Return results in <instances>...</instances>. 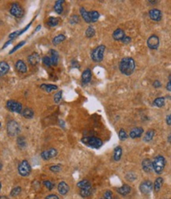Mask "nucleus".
<instances>
[{
    "label": "nucleus",
    "mask_w": 171,
    "mask_h": 199,
    "mask_svg": "<svg viewBox=\"0 0 171 199\" xmlns=\"http://www.w3.org/2000/svg\"><path fill=\"white\" fill-rule=\"evenodd\" d=\"M120 72L124 75H131L135 69V62L132 57H124L119 63Z\"/></svg>",
    "instance_id": "f257e3e1"
},
{
    "label": "nucleus",
    "mask_w": 171,
    "mask_h": 199,
    "mask_svg": "<svg viewBox=\"0 0 171 199\" xmlns=\"http://www.w3.org/2000/svg\"><path fill=\"white\" fill-rule=\"evenodd\" d=\"M81 141H82L83 144H84L87 147H90L91 149H98L103 144V142H102V140L95 137H83L81 140Z\"/></svg>",
    "instance_id": "f03ea898"
},
{
    "label": "nucleus",
    "mask_w": 171,
    "mask_h": 199,
    "mask_svg": "<svg viewBox=\"0 0 171 199\" xmlns=\"http://www.w3.org/2000/svg\"><path fill=\"white\" fill-rule=\"evenodd\" d=\"M166 159L161 155L155 156L152 161V166H153V170L158 174L160 175L163 171L165 166H166Z\"/></svg>",
    "instance_id": "7ed1b4c3"
},
{
    "label": "nucleus",
    "mask_w": 171,
    "mask_h": 199,
    "mask_svg": "<svg viewBox=\"0 0 171 199\" xmlns=\"http://www.w3.org/2000/svg\"><path fill=\"white\" fill-rule=\"evenodd\" d=\"M104 50H105V46L103 45L96 47L90 54V56H91L93 61L97 63L102 62L103 60V58H104Z\"/></svg>",
    "instance_id": "20e7f679"
},
{
    "label": "nucleus",
    "mask_w": 171,
    "mask_h": 199,
    "mask_svg": "<svg viewBox=\"0 0 171 199\" xmlns=\"http://www.w3.org/2000/svg\"><path fill=\"white\" fill-rule=\"evenodd\" d=\"M7 133L10 137H15L18 136L20 132V125L16 121H10L9 122L7 123Z\"/></svg>",
    "instance_id": "39448f33"
},
{
    "label": "nucleus",
    "mask_w": 171,
    "mask_h": 199,
    "mask_svg": "<svg viewBox=\"0 0 171 199\" xmlns=\"http://www.w3.org/2000/svg\"><path fill=\"white\" fill-rule=\"evenodd\" d=\"M18 170L19 175L23 176V177H27V176L30 175L32 168H31L30 164L28 163V161L26 160V159H24V160H22L21 163H19Z\"/></svg>",
    "instance_id": "423d86ee"
},
{
    "label": "nucleus",
    "mask_w": 171,
    "mask_h": 199,
    "mask_svg": "<svg viewBox=\"0 0 171 199\" xmlns=\"http://www.w3.org/2000/svg\"><path fill=\"white\" fill-rule=\"evenodd\" d=\"M7 108L10 112L20 113L22 111V105L18 102L14 100H9L7 102Z\"/></svg>",
    "instance_id": "0eeeda50"
},
{
    "label": "nucleus",
    "mask_w": 171,
    "mask_h": 199,
    "mask_svg": "<svg viewBox=\"0 0 171 199\" xmlns=\"http://www.w3.org/2000/svg\"><path fill=\"white\" fill-rule=\"evenodd\" d=\"M10 13L15 18H21L24 15V10L21 6L18 3H14L11 5Z\"/></svg>",
    "instance_id": "6e6552de"
},
{
    "label": "nucleus",
    "mask_w": 171,
    "mask_h": 199,
    "mask_svg": "<svg viewBox=\"0 0 171 199\" xmlns=\"http://www.w3.org/2000/svg\"><path fill=\"white\" fill-rule=\"evenodd\" d=\"M153 189V183L151 180H144L140 185V190L142 194H148Z\"/></svg>",
    "instance_id": "1a4fd4ad"
},
{
    "label": "nucleus",
    "mask_w": 171,
    "mask_h": 199,
    "mask_svg": "<svg viewBox=\"0 0 171 199\" xmlns=\"http://www.w3.org/2000/svg\"><path fill=\"white\" fill-rule=\"evenodd\" d=\"M147 46L151 49H157L159 46V38L156 35H151L147 41Z\"/></svg>",
    "instance_id": "9d476101"
},
{
    "label": "nucleus",
    "mask_w": 171,
    "mask_h": 199,
    "mask_svg": "<svg viewBox=\"0 0 171 199\" xmlns=\"http://www.w3.org/2000/svg\"><path fill=\"white\" fill-rule=\"evenodd\" d=\"M58 154V151L56 149L54 148H51L48 150H46V151H44L41 153V158L45 160H48L50 159L54 158L57 156Z\"/></svg>",
    "instance_id": "9b49d317"
},
{
    "label": "nucleus",
    "mask_w": 171,
    "mask_h": 199,
    "mask_svg": "<svg viewBox=\"0 0 171 199\" xmlns=\"http://www.w3.org/2000/svg\"><path fill=\"white\" fill-rule=\"evenodd\" d=\"M149 17L154 22H159L162 19V15L161 10L154 8V9H151L149 11Z\"/></svg>",
    "instance_id": "f8f14e48"
},
{
    "label": "nucleus",
    "mask_w": 171,
    "mask_h": 199,
    "mask_svg": "<svg viewBox=\"0 0 171 199\" xmlns=\"http://www.w3.org/2000/svg\"><path fill=\"white\" fill-rule=\"evenodd\" d=\"M92 78V72L90 69L87 68L83 71V74H82V83L83 85H86L90 82Z\"/></svg>",
    "instance_id": "ddd939ff"
},
{
    "label": "nucleus",
    "mask_w": 171,
    "mask_h": 199,
    "mask_svg": "<svg viewBox=\"0 0 171 199\" xmlns=\"http://www.w3.org/2000/svg\"><path fill=\"white\" fill-rule=\"evenodd\" d=\"M142 168L143 171L146 173H151L153 170V166H152V161L148 158L144 159L142 161Z\"/></svg>",
    "instance_id": "4468645a"
},
{
    "label": "nucleus",
    "mask_w": 171,
    "mask_h": 199,
    "mask_svg": "<svg viewBox=\"0 0 171 199\" xmlns=\"http://www.w3.org/2000/svg\"><path fill=\"white\" fill-rule=\"evenodd\" d=\"M142 133H143V129L142 128L135 127L131 130L129 136L132 139H136V138H139V137H141Z\"/></svg>",
    "instance_id": "2eb2a0df"
},
{
    "label": "nucleus",
    "mask_w": 171,
    "mask_h": 199,
    "mask_svg": "<svg viewBox=\"0 0 171 199\" xmlns=\"http://www.w3.org/2000/svg\"><path fill=\"white\" fill-rule=\"evenodd\" d=\"M125 37V34H124V31L122 29H116L115 31L113 33V38L115 40V41H122L123 38Z\"/></svg>",
    "instance_id": "dca6fc26"
},
{
    "label": "nucleus",
    "mask_w": 171,
    "mask_h": 199,
    "mask_svg": "<svg viewBox=\"0 0 171 199\" xmlns=\"http://www.w3.org/2000/svg\"><path fill=\"white\" fill-rule=\"evenodd\" d=\"M40 56L37 53H33L31 55H29L28 56V63L30 64L31 65L33 66H35L40 62Z\"/></svg>",
    "instance_id": "f3484780"
},
{
    "label": "nucleus",
    "mask_w": 171,
    "mask_h": 199,
    "mask_svg": "<svg viewBox=\"0 0 171 199\" xmlns=\"http://www.w3.org/2000/svg\"><path fill=\"white\" fill-rule=\"evenodd\" d=\"M131 190H132V188H131L130 186H128L127 184L123 185L122 187H119L116 189V192L118 193L119 194H121L122 196H126L128 194H130Z\"/></svg>",
    "instance_id": "a211bd4d"
},
{
    "label": "nucleus",
    "mask_w": 171,
    "mask_h": 199,
    "mask_svg": "<svg viewBox=\"0 0 171 199\" xmlns=\"http://www.w3.org/2000/svg\"><path fill=\"white\" fill-rule=\"evenodd\" d=\"M58 191L61 195H66L69 191V186L65 182H60L58 184Z\"/></svg>",
    "instance_id": "6ab92c4d"
},
{
    "label": "nucleus",
    "mask_w": 171,
    "mask_h": 199,
    "mask_svg": "<svg viewBox=\"0 0 171 199\" xmlns=\"http://www.w3.org/2000/svg\"><path fill=\"white\" fill-rule=\"evenodd\" d=\"M15 68H16L18 72H21V73H26V72H27V66L25 64V62L22 61L21 60H18L15 63Z\"/></svg>",
    "instance_id": "aec40b11"
},
{
    "label": "nucleus",
    "mask_w": 171,
    "mask_h": 199,
    "mask_svg": "<svg viewBox=\"0 0 171 199\" xmlns=\"http://www.w3.org/2000/svg\"><path fill=\"white\" fill-rule=\"evenodd\" d=\"M10 71V65L6 61L0 62V77L3 76Z\"/></svg>",
    "instance_id": "412c9836"
},
{
    "label": "nucleus",
    "mask_w": 171,
    "mask_h": 199,
    "mask_svg": "<svg viewBox=\"0 0 171 199\" xmlns=\"http://www.w3.org/2000/svg\"><path fill=\"white\" fill-rule=\"evenodd\" d=\"M40 88L45 91L47 93H51L52 91H56L58 89V86L54 84H41Z\"/></svg>",
    "instance_id": "4be33fe9"
},
{
    "label": "nucleus",
    "mask_w": 171,
    "mask_h": 199,
    "mask_svg": "<svg viewBox=\"0 0 171 199\" xmlns=\"http://www.w3.org/2000/svg\"><path fill=\"white\" fill-rule=\"evenodd\" d=\"M162 184H163V179L162 177L157 178L154 182V186H153L154 187V191L158 193L161 189L162 187Z\"/></svg>",
    "instance_id": "5701e85b"
},
{
    "label": "nucleus",
    "mask_w": 171,
    "mask_h": 199,
    "mask_svg": "<svg viewBox=\"0 0 171 199\" xmlns=\"http://www.w3.org/2000/svg\"><path fill=\"white\" fill-rule=\"evenodd\" d=\"M77 187L78 188H80L81 189H91V184L90 182L86 179L82 180L79 182L77 183Z\"/></svg>",
    "instance_id": "b1692460"
},
{
    "label": "nucleus",
    "mask_w": 171,
    "mask_h": 199,
    "mask_svg": "<svg viewBox=\"0 0 171 199\" xmlns=\"http://www.w3.org/2000/svg\"><path fill=\"white\" fill-rule=\"evenodd\" d=\"M121 156H122V148L121 146H117L114 149V152H113V159L114 160L118 162L120 161V159H121Z\"/></svg>",
    "instance_id": "393cba45"
},
{
    "label": "nucleus",
    "mask_w": 171,
    "mask_h": 199,
    "mask_svg": "<svg viewBox=\"0 0 171 199\" xmlns=\"http://www.w3.org/2000/svg\"><path fill=\"white\" fill-rule=\"evenodd\" d=\"M64 3V0H58V1H56V3H55L54 6V9L55 11L58 14V15H61L62 12H63V3Z\"/></svg>",
    "instance_id": "a878e982"
},
{
    "label": "nucleus",
    "mask_w": 171,
    "mask_h": 199,
    "mask_svg": "<svg viewBox=\"0 0 171 199\" xmlns=\"http://www.w3.org/2000/svg\"><path fill=\"white\" fill-rule=\"evenodd\" d=\"M89 16H90V19L91 23H94L97 22V20L99 19L100 14L96 10H91L89 12Z\"/></svg>",
    "instance_id": "bb28decb"
},
{
    "label": "nucleus",
    "mask_w": 171,
    "mask_h": 199,
    "mask_svg": "<svg viewBox=\"0 0 171 199\" xmlns=\"http://www.w3.org/2000/svg\"><path fill=\"white\" fill-rule=\"evenodd\" d=\"M51 52V60H52V65L53 66H56L58 64V60H59V54L57 53L56 51L54 50V49H52V50L50 51Z\"/></svg>",
    "instance_id": "cd10ccee"
},
{
    "label": "nucleus",
    "mask_w": 171,
    "mask_h": 199,
    "mask_svg": "<svg viewBox=\"0 0 171 199\" xmlns=\"http://www.w3.org/2000/svg\"><path fill=\"white\" fill-rule=\"evenodd\" d=\"M65 39H66V37L64 36V34H59L52 39V44L54 45H58L60 43H62L63 41H65Z\"/></svg>",
    "instance_id": "c85d7f7f"
},
{
    "label": "nucleus",
    "mask_w": 171,
    "mask_h": 199,
    "mask_svg": "<svg viewBox=\"0 0 171 199\" xmlns=\"http://www.w3.org/2000/svg\"><path fill=\"white\" fill-rule=\"evenodd\" d=\"M79 11H80L81 16H82V18H83V19H84V21H85L86 23H91L90 19V16H89V12L86 10L85 8L81 7Z\"/></svg>",
    "instance_id": "c756f323"
},
{
    "label": "nucleus",
    "mask_w": 171,
    "mask_h": 199,
    "mask_svg": "<svg viewBox=\"0 0 171 199\" xmlns=\"http://www.w3.org/2000/svg\"><path fill=\"white\" fill-rule=\"evenodd\" d=\"M153 105L157 107H162L165 105V98L164 97H159L155 98L153 102Z\"/></svg>",
    "instance_id": "7c9ffc66"
},
{
    "label": "nucleus",
    "mask_w": 171,
    "mask_h": 199,
    "mask_svg": "<svg viewBox=\"0 0 171 199\" xmlns=\"http://www.w3.org/2000/svg\"><path fill=\"white\" fill-rule=\"evenodd\" d=\"M154 129H150L148 130L146 133V135L143 137V141L144 142H150L151 141L152 139L154 138Z\"/></svg>",
    "instance_id": "2f4dec72"
},
{
    "label": "nucleus",
    "mask_w": 171,
    "mask_h": 199,
    "mask_svg": "<svg viewBox=\"0 0 171 199\" xmlns=\"http://www.w3.org/2000/svg\"><path fill=\"white\" fill-rule=\"evenodd\" d=\"M22 114H23V117L25 118H27V119H30L33 117L34 115V112L32 109L30 108H26L24 109V110L22 111Z\"/></svg>",
    "instance_id": "473e14b6"
},
{
    "label": "nucleus",
    "mask_w": 171,
    "mask_h": 199,
    "mask_svg": "<svg viewBox=\"0 0 171 199\" xmlns=\"http://www.w3.org/2000/svg\"><path fill=\"white\" fill-rule=\"evenodd\" d=\"M59 18L54 17H50L48 20V25L50 27H55L57 25L59 24Z\"/></svg>",
    "instance_id": "72a5a7b5"
},
{
    "label": "nucleus",
    "mask_w": 171,
    "mask_h": 199,
    "mask_svg": "<svg viewBox=\"0 0 171 199\" xmlns=\"http://www.w3.org/2000/svg\"><path fill=\"white\" fill-rule=\"evenodd\" d=\"M86 37L88 38H91L95 35V29L93 26H89L86 30Z\"/></svg>",
    "instance_id": "f704fd0d"
},
{
    "label": "nucleus",
    "mask_w": 171,
    "mask_h": 199,
    "mask_svg": "<svg viewBox=\"0 0 171 199\" xmlns=\"http://www.w3.org/2000/svg\"><path fill=\"white\" fill-rule=\"evenodd\" d=\"M125 179L128 180V181H129V182H133V181H135V180H136V179H137V175H135V173L129 172L125 175Z\"/></svg>",
    "instance_id": "c9c22d12"
},
{
    "label": "nucleus",
    "mask_w": 171,
    "mask_h": 199,
    "mask_svg": "<svg viewBox=\"0 0 171 199\" xmlns=\"http://www.w3.org/2000/svg\"><path fill=\"white\" fill-rule=\"evenodd\" d=\"M21 192V188L20 187H16L13 188L10 191V195L12 197H16L18 196L20 193Z\"/></svg>",
    "instance_id": "e433bc0d"
},
{
    "label": "nucleus",
    "mask_w": 171,
    "mask_h": 199,
    "mask_svg": "<svg viewBox=\"0 0 171 199\" xmlns=\"http://www.w3.org/2000/svg\"><path fill=\"white\" fill-rule=\"evenodd\" d=\"M25 44H26V41H21V42H19V43L16 46H14V48H12L11 50L10 51L9 54H12V53H14V52H16L18 49H19V48H21V47H22Z\"/></svg>",
    "instance_id": "4c0bfd02"
},
{
    "label": "nucleus",
    "mask_w": 171,
    "mask_h": 199,
    "mask_svg": "<svg viewBox=\"0 0 171 199\" xmlns=\"http://www.w3.org/2000/svg\"><path fill=\"white\" fill-rule=\"evenodd\" d=\"M118 136L120 140H126L128 138V134H127V132L124 131V129H121L119 131Z\"/></svg>",
    "instance_id": "58836bf2"
},
{
    "label": "nucleus",
    "mask_w": 171,
    "mask_h": 199,
    "mask_svg": "<svg viewBox=\"0 0 171 199\" xmlns=\"http://www.w3.org/2000/svg\"><path fill=\"white\" fill-rule=\"evenodd\" d=\"M62 94H63V91H59L58 92L55 94L54 95V102L56 103H59L62 98Z\"/></svg>",
    "instance_id": "ea45409f"
},
{
    "label": "nucleus",
    "mask_w": 171,
    "mask_h": 199,
    "mask_svg": "<svg viewBox=\"0 0 171 199\" xmlns=\"http://www.w3.org/2000/svg\"><path fill=\"white\" fill-rule=\"evenodd\" d=\"M43 184L45 185V187H46L48 189H49V190H52V189L54 188V185H53V183H52L51 181H49V180L44 181V182H43Z\"/></svg>",
    "instance_id": "a19ab883"
},
{
    "label": "nucleus",
    "mask_w": 171,
    "mask_h": 199,
    "mask_svg": "<svg viewBox=\"0 0 171 199\" xmlns=\"http://www.w3.org/2000/svg\"><path fill=\"white\" fill-rule=\"evenodd\" d=\"M17 144H18V145L20 148H23V147L26 146V141H25L24 137H18V140H17Z\"/></svg>",
    "instance_id": "79ce46f5"
},
{
    "label": "nucleus",
    "mask_w": 171,
    "mask_h": 199,
    "mask_svg": "<svg viewBox=\"0 0 171 199\" xmlns=\"http://www.w3.org/2000/svg\"><path fill=\"white\" fill-rule=\"evenodd\" d=\"M91 194V190L90 189H81L80 190V195L83 198H86V197H89Z\"/></svg>",
    "instance_id": "37998d69"
},
{
    "label": "nucleus",
    "mask_w": 171,
    "mask_h": 199,
    "mask_svg": "<svg viewBox=\"0 0 171 199\" xmlns=\"http://www.w3.org/2000/svg\"><path fill=\"white\" fill-rule=\"evenodd\" d=\"M43 60V64L48 67H50L51 65H52V60H51V58L49 56H45V57H43L42 59Z\"/></svg>",
    "instance_id": "c03bdc74"
},
{
    "label": "nucleus",
    "mask_w": 171,
    "mask_h": 199,
    "mask_svg": "<svg viewBox=\"0 0 171 199\" xmlns=\"http://www.w3.org/2000/svg\"><path fill=\"white\" fill-rule=\"evenodd\" d=\"M78 22H79V18H78V15H72L70 18V23L71 24H76V23H78Z\"/></svg>",
    "instance_id": "a18cd8bd"
},
{
    "label": "nucleus",
    "mask_w": 171,
    "mask_h": 199,
    "mask_svg": "<svg viewBox=\"0 0 171 199\" xmlns=\"http://www.w3.org/2000/svg\"><path fill=\"white\" fill-rule=\"evenodd\" d=\"M50 170H52V172H59V171H60L61 170V167L59 165H54V166H51L50 167Z\"/></svg>",
    "instance_id": "49530a36"
},
{
    "label": "nucleus",
    "mask_w": 171,
    "mask_h": 199,
    "mask_svg": "<svg viewBox=\"0 0 171 199\" xmlns=\"http://www.w3.org/2000/svg\"><path fill=\"white\" fill-rule=\"evenodd\" d=\"M20 31H21V30H18V31H15V32L11 33V34L9 35L10 40H13V39L17 37L18 36H20Z\"/></svg>",
    "instance_id": "de8ad7c7"
},
{
    "label": "nucleus",
    "mask_w": 171,
    "mask_h": 199,
    "mask_svg": "<svg viewBox=\"0 0 171 199\" xmlns=\"http://www.w3.org/2000/svg\"><path fill=\"white\" fill-rule=\"evenodd\" d=\"M104 199H113V193L111 190H106L104 194Z\"/></svg>",
    "instance_id": "09e8293b"
},
{
    "label": "nucleus",
    "mask_w": 171,
    "mask_h": 199,
    "mask_svg": "<svg viewBox=\"0 0 171 199\" xmlns=\"http://www.w3.org/2000/svg\"><path fill=\"white\" fill-rule=\"evenodd\" d=\"M121 41H122L124 44H125V45H128V44H129L131 41H132V38H131L130 37L125 36L124 37L123 40H122Z\"/></svg>",
    "instance_id": "8fccbe9b"
},
{
    "label": "nucleus",
    "mask_w": 171,
    "mask_h": 199,
    "mask_svg": "<svg viewBox=\"0 0 171 199\" xmlns=\"http://www.w3.org/2000/svg\"><path fill=\"white\" fill-rule=\"evenodd\" d=\"M166 90L169 91H171V73L170 75V76H169V81L166 84Z\"/></svg>",
    "instance_id": "3c124183"
},
{
    "label": "nucleus",
    "mask_w": 171,
    "mask_h": 199,
    "mask_svg": "<svg viewBox=\"0 0 171 199\" xmlns=\"http://www.w3.org/2000/svg\"><path fill=\"white\" fill-rule=\"evenodd\" d=\"M45 199H59V197L56 194H49L48 196L45 197Z\"/></svg>",
    "instance_id": "603ef678"
},
{
    "label": "nucleus",
    "mask_w": 171,
    "mask_h": 199,
    "mask_svg": "<svg viewBox=\"0 0 171 199\" xmlns=\"http://www.w3.org/2000/svg\"><path fill=\"white\" fill-rule=\"evenodd\" d=\"M161 86H162L161 83H160L159 80H155V81L153 83V86L155 87V88H159V87H160Z\"/></svg>",
    "instance_id": "864d4df0"
},
{
    "label": "nucleus",
    "mask_w": 171,
    "mask_h": 199,
    "mask_svg": "<svg viewBox=\"0 0 171 199\" xmlns=\"http://www.w3.org/2000/svg\"><path fill=\"white\" fill-rule=\"evenodd\" d=\"M166 121L167 125H171V114H169V115L166 116Z\"/></svg>",
    "instance_id": "5fc2aeb1"
},
{
    "label": "nucleus",
    "mask_w": 171,
    "mask_h": 199,
    "mask_svg": "<svg viewBox=\"0 0 171 199\" xmlns=\"http://www.w3.org/2000/svg\"><path fill=\"white\" fill-rule=\"evenodd\" d=\"M12 41H13V40H9L8 41H7L6 43L3 45V46H2V49H4V48H6L7 47V46L9 45H10V44L12 43Z\"/></svg>",
    "instance_id": "6e6d98bb"
},
{
    "label": "nucleus",
    "mask_w": 171,
    "mask_h": 199,
    "mask_svg": "<svg viewBox=\"0 0 171 199\" xmlns=\"http://www.w3.org/2000/svg\"><path fill=\"white\" fill-rule=\"evenodd\" d=\"M167 140H168V142H170V143H171V132L169 134L168 136V138H167Z\"/></svg>",
    "instance_id": "4d7b16f0"
},
{
    "label": "nucleus",
    "mask_w": 171,
    "mask_h": 199,
    "mask_svg": "<svg viewBox=\"0 0 171 199\" xmlns=\"http://www.w3.org/2000/svg\"><path fill=\"white\" fill-rule=\"evenodd\" d=\"M40 27H41V26H40V25H39V26H37V29H36L35 31H34V32H37V31H38V30H40Z\"/></svg>",
    "instance_id": "13d9d810"
},
{
    "label": "nucleus",
    "mask_w": 171,
    "mask_h": 199,
    "mask_svg": "<svg viewBox=\"0 0 171 199\" xmlns=\"http://www.w3.org/2000/svg\"><path fill=\"white\" fill-rule=\"evenodd\" d=\"M0 199H9V198L6 196H0Z\"/></svg>",
    "instance_id": "bf43d9fd"
},
{
    "label": "nucleus",
    "mask_w": 171,
    "mask_h": 199,
    "mask_svg": "<svg viewBox=\"0 0 171 199\" xmlns=\"http://www.w3.org/2000/svg\"><path fill=\"white\" fill-rule=\"evenodd\" d=\"M1 189H2V183L0 182V191H1Z\"/></svg>",
    "instance_id": "052dcab7"
},
{
    "label": "nucleus",
    "mask_w": 171,
    "mask_h": 199,
    "mask_svg": "<svg viewBox=\"0 0 171 199\" xmlns=\"http://www.w3.org/2000/svg\"><path fill=\"white\" fill-rule=\"evenodd\" d=\"M1 125H1V122H0V128H1Z\"/></svg>",
    "instance_id": "680f3d73"
},
{
    "label": "nucleus",
    "mask_w": 171,
    "mask_h": 199,
    "mask_svg": "<svg viewBox=\"0 0 171 199\" xmlns=\"http://www.w3.org/2000/svg\"><path fill=\"white\" fill-rule=\"evenodd\" d=\"M100 199H104V198H100Z\"/></svg>",
    "instance_id": "e2e57ef3"
}]
</instances>
